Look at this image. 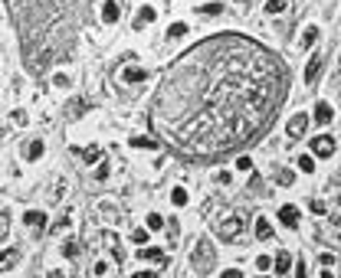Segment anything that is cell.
Instances as JSON below:
<instances>
[{"label":"cell","mask_w":341,"mask_h":278,"mask_svg":"<svg viewBox=\"0 0 341 278\" xmlns=\"http://www.w3.org/2000/svg\"><path fill=\"white\" fill-rule=\"evenodd\" d=\"M256 239H272V226H269V219H256Z\"/></svg>","instance_id":"8fae6325"},{"label":"cell","mask_w":341,"mask_h":278,"mask_svg":"<svg viewBox=\"0 0 341 278\" xmlns=\"http://www.w3.org/2000/svg\"><path fill=\"white\" fill-rule=\"evenodd\" d=\"M13 262H16V252H10V249H7V252H0V272H7Z\"/></svg>","instance_id":"9a60e30c"},{"label":"cell","mask_w":341,"mask_h":278,"mask_svg":"<svg viewBox=\"0 0 341 278\" xmlns=\"http://www.w3.org/2000/svg\"><path fill=\"white\" fill-rule=\"evenodd\" d=\"M220 3H207V7H200V13H207V16H217V13H220Z\"/></svg>","instance_id":"cb8c5ba5"},{"label":"cell","mask_w":341,"mask_h":278,"mask_svg":"<svg viewBox=\"0 0 341 278\" xmlns=\"http://www.w3.org/2000/svg\"><path fill=\"white\" fill-rule=\"evenodd\" d=\"M86 160H89V164L102 160V147H86Z\"/></svg>","instance_id":"44dd1931"},{"label":"cell","mask_w":341,"mask_h":278,"mask_svg":"<svg viewBox=\"0 0 341 278\" xmlns=\"http://www.w3.org/2000/svg\"><path fill=\"white\" fill-rule=\"evenodd\" d=\"M279 183H282V187H289V183H292V174H289V170H282V174H279Z\"/></svg>","instance_id":"f1b7e54d"},{"label":"cell","mask_w":341,"mask_h":278,"mask_svg":"<svg viewBox=\"0 0 341 278\" xmlns=\"http://www.w3.org/2000/svg\"><path fill=\"white\" fill-rule=\"evenodd\" d=\"M26 154H30V160H40L43 157V141H33L30 147H26Z\"/></svg>","instance_id":"e0dca14e"},{"label":"cell","mask_w":341,"mask_h":278,"mask_svg":"<svg viewBox=\"0 0 341 278\" xmlns=\"http://www.w3.org/2000/svg\"><path fill=\"white\" fill-rule=\"evenodd\" d=\"M118 13H121L118 3H115V0H105V7H102V20H105V23H115Z\"/></svg>","instance_id":"52a82bcc"},{"label":"cell","mask_w":341,"mask_h":278,"mask_svg":"<svg viewBox=\"0 0 341 278\" xmlns=\"http://www.w3.org/2000/svg\"><path fill=\"white\" fill-rule=\"evenodd\" d=\"M144 259H148V262H161L164 252H161V249H141V262H144Z\"/></svg>","instance_id":"5bb4252c"},{"label":"cell","mask_w":341,"mask_h":278,"mask_svg":"<svg viewBox=\"0 0 341 278\" xmlns=\"http://www.w3.org/2000/svg\"><path fill=\"white\" fill-rule=\"evenodd\" d=\"M312 213H325V203L322 200H312Z\"/></svg>","instance_id":"f546056e"},{"label":"cell","mask_w":341,"mask_h":278,"mask_svg":"<svg viewBox=\"0 0 341 278\" xmlns=\"http://www.w3.org/2000/svg\"><path fill=\"white\" fill-rule=\"evenodd\" d=\"M256 265H259V269L266 272V269H269V265H272V259H269V255H259V259H256Z\"/></svg>","instance_id":"4316f807"},{"label":"cell","mask_w":341,"mask_h":278,"mask_svg":"<svg viewBox=\"0 0 341 278\" xmlns=\"http://www.w3.org/2000/svg\"><path fill=\"white\" fill-rule=\"evenodd\" d=\"M286 88L282 63L239 36H217L187 49L167 72L154 102V128L197 157L233 151L279 108Z\"/></svg>","instance_id":"6da1fadb"},{"label":"cell","mask_w":341,"mask_h":278,"mask_svg":"<svg viewBox=\"0 0 341 278\" xmlns=\"http://www.w3.org/2000/svg\"><path fill=\"white\" fill-rule=\"evenodd\" d=\"M131 147H148V151H154L158 141H154V138H131Z\"/></svg>","instance_id":"4fadbf2b"},{"label":"cell","mask_w":341,"mask_h":278,"mask_svg":"<svg viewBox=\"0 0 341 278\" xmlns=\"http://www.w3.org/2000/svg\"><path fill=\"white\" fill-rule=\"evenodd\" d=\"M295 278H309V275H305V265H302V269H299V275H295Z\"/></svg>","instance_id":"836d02e7"},{"label":"cell","mask_w":341,"mask_h":278,"mask_svg":"<svg viewBox=\"0 0 341 278\" xmlns=\"http://www.w3.org/2000/svg\"><path fill=\"white\" fill-rule=\"evenodd\" d=\"M332 118H335L332 105H315V121H318V125H328Z\"/></svg>","instance_id":"30bf717a"},{"label":"cell","mask_w":341,"mask_h":278,"mask_svg":"<svg viewBox=\"0 0 341 278\" xmlns=\"http://www.w3.org/2000/svg\"><path fill=\"white\" fill-rule=\"evenodd\" d=\"M135 278H158V275H154V272H138Z\"/></svg>","instance_id":"1f68e13d"},{"label":"cell","mask_w":341,"mask_h":278,"mask_svg":"<svg viewBox=\"0 0 341 278\" xmlns=\"http://www.w3.org/2000/svg\"><path fill=\"white\" fill-rule=\"evenodd\" d=\"M161 226H164V219H161L158 213H151L148 216V229H161Z\"/></svg>","instance_id":"603a6c76"},{"label":"cell","mask_w":341,"mask_h":278,"mask_svg":"<svg viewBox=\"0 0 341 278\" xmlns=\"http://www.w3.org/2000/svg\"><path fill=\"white\" fill-rule=\"evenodd\" d=\"M279 222H282L286 229H295V226H299V209H295V207H282V209H279Z\"/></svg>","instance_id":"277c9868"},{"label":"cell","mask_w":341,"mask_h":278,"mask_svg":"<svg viewBox=\"0 0 341 278\" xmlns=\"http://www.w3.org/2000/svg\"><path fill=\"white\" fill-rule=\"evenodd\" d=\"M236 167H239V170H253V160H249V157H236Z\"/></svg>","instance_id":"484cf974"},{"label":"cell","mask_w":341,"mask_h":278,"mask_svg":"<svg viewBox=\"0 0 341 278\" xmlns=\"http://www.w3.org/2000/svg\"><path fill=\"white\" fill-rule=\"evenodd\" d=\"M305 128H309V115H292V118H289V135L292 138H302Z\"/></svg>","instance_id":"3957f363"},{"label":"cell","mask_w":341,"mask_h":278,"mask_svg":"<svg viewBox=\"0 0 341 278\" xmlns=\"http://www.w3.org/2000/svg\"><path fill=\"white\" fill-rule=\"evenodd\" d=\"M312 151L318 154V157H332L335 154V141L328 135H322V138H315V141H312Z\"/></svg>","instance_id":"7a4b0ae2"},{"label":"cell","mask_w":341,"mask_h":278,"mask_svg":"<svg viewBox=\"0 0 341 278\" xmlns=\"http://www.w3.org/2000/svg\"><path fill=\"white\" fill-rule=\"evenodd\" d=\"M154 7H141L138 10V16H135V30H144V23H151V20H154Z\"/></svg>","instance_id":"ba28073f"},{"label":"cell","mask_w":341,"mask_h":278,"mask_svg":"<svg viewBox=\"0 0 341 278\" xmlns=\"http://www.w3.org/2000/svg\"><path fill=\"white\" fill-rule=\"evenodd\" d=\"M144 239H148V232H144V229H135V232H131V242H144Z\"/></svg>","instance_id":"83f0119b"},{"label":"cell","mask_w":341,"mask_h":278,"mask_svg":"<svg viewBox=\"0 0 341 278\" xmlns=\"http://www.w3.org/2000/svg\"><path fill=\"white\" fill-rule=\"evenodd\" d=\"M141 79H148V72H144V69H135V66L125 69V82H141Z\"/></svg>","instance_id":"7c38bea8"},{"label":"cell","mask_w":341,"mask_h":278,"mask_svg":"<svg viewBox=\"0 0 341 278\" xmlns=\"http://www.w3.org/2000/svg\"><path fill=\"white\" fill-rule=\"evenodd\" d=\"M289 265H292L289 252H279V255H276V272H289Z\"/></svg>","instance_id":"2e32d148"},{"label":"cell","mask_w":341,"mask_h":278,"mask_svg":"<svg viewBox=\"0 0 341 278\" xmlns=\"http://www.w3.org/2000/svg\"><path fill=\"white\" fill-rule=\"evenodd\" d=\"M23 222L26 226H43V222H46V213H43V209H26Z\"/></svg>","instance_id":"9c48e42d"},{"label":"cell","mask_w":341,"mask_h":278,"mask_svg":"<svg viewBox=\"0 0 341 278\" xmlns=\"http://www.w3.org/2000/svg\"><path fill=\"white\" fill-rule=\"evenodd\" d=\"M239 229H243V222L233 216V219H227V222L220 226V236H223V239H236V232H239Z\"/></svg>","instance_id":"5b68a950"},{"label":"cell","mask_w":341,"mask_h":278,"mask_svg":"<svg viewBox=\"0 0 341 278\" xmlns=\"http://www.w3.org/2000/svg\"><path fill=\"white\" fill-rule=\"evenodd\" d=\"M315 40H318V30H315V26H309V30H305V36H302V46H312Z\"/></svg>","instance_id":"ffe728a7"},{"label":"cell","mask_w":341,"mask_h":278,"mask_svg":"<svg viewBox=\"0 0 341 278\" xmlns=\"http://www.w3.org/2000/svg\"><path fill=\"white\" fill-rule=\"evenodd\" d=\"M318 72H322V56H312L309 66H305V82H309V85L318 79Z\"/></svg>","instance_id":"8992f818"},{"label":"cell","mask_w":341,"mask_h":278,"mask_svg":"<svg viewBox=\"0 0 341 278\" xmlns=\"http://www.w3.org/2000/svg\"><path fill=\"white\" fill-rule=\"evenodd\" d=\"M239 3H246V0H239Z\"/></svg>","instance_id":"d590c367"},{"label":"cell","mask_w":341,"mask_h":278,"mask_svg":"<svg viewBox=\"0 0 341 278\" xmlns=\"http://www.w3.org/2000/svg\"><path fill=\"white\" fill-rule=\"evenodd\" d=\"M223 278H243V272H239V269H227V272H223Z\"/></svg>","instance_id":"4dcf8cb0"},{"label":"cell","mask_w":341,"mask_h":278,"mask_svg":"<svg viewBox=\"0 0 341 278\" xmlns=\"http://www.w3.org/2000/svg\"><path fill=\"white\" fill-rule=\"evenodd\" d=\"M171 36H184V33H187V23H171Z\"/></svg>","instance_id":"d4e9b609"},{"label":"cell","mask_w":341,"mask_h":278,"mask_svg":"<svg viewBox=\"0 0 341 278\" xmlns=\"http://www.w3.org/2000/svg\"><path fill=\"white\" fill-rule=\"evenodd\" d=\"M49 278H63V272H59V269H56V272H49Z\"/></svg>","instance_id":"d6a6232c"},{"label":"cell","mask_w":341,"mask_h":278,"mask_svg":"<svg viewBox=\"0 0 341 278\" xmlns=\"http://www.w3.org/2000/svg\"><path fill=\"white\" fill-rule=\"evenodd\" d=\"M286 10V0H266V13H282Z\"/></svg>","instance_id":"d6986e66"},{"label":"cell","mask_w":341,"mask_h":278,"mask_svg":"<svg viewBox=\"0 0 341 278\" xmlns=\"http://www.w3.org/2000/svg\"><path fill=\"white\" fill-rule=\"evenodd\" d=\"M322 278H332V272H328V269H325V275H322Z\"/></svg>","instance_id":"e575fe53"},{"label":"cell","mask_w":341,"mask_h":278,"mask_svg":"<svg viewBox=\"0 0 341 278\" xmlns=\"http://www.w3.org/2000/svg\"><path fill=\"white\" fill-rule=\"evenodd\" d=\"M299 170H302V174H312V170H315V160H312V157H299Z\"/></svg>","instance_id":"7402d4cb"},{"label":"cell","mask_w":341,"mask_h":278,"mask_svg":"<svg viewBox=\"0 0 341 278\" xmlns=\"http://www.w3.org/2000/svg\"><path fill=\"white\" fill-rule=\"evenodd\" d=\"M171 200H174V207H184V203H187V190H184V187H174Z\"/></svg>","instance_id":"ac0fdd59"}]
</instances>
